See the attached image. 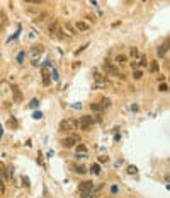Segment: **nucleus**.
<instances>
[{
  "label": "nucleus",
  "mask_w": 170,
  "mask_h": 198,
  "mask_svg": "<svg viewBox=\"0 0 170 198\" xmlns=\"http://www.w3.org/2000/svg\"><path fill=\"white\" fill-rule=\"evenodd\" d=\"M78 128V121L70 118V120H65V121L60 123V132H65V130H77Z\"/></svg>",
  "instance_id": "1"
},
{
  "label": "nucleus",
  "mask_w": 170,
  "mask_h": 198,
  "mask_svg": "<svg viewBox=\"0 0 170 198\" xmlns=\"http://www.w3.org/2000/svg\"><path fill=\"white\" fill-rule=\"evenodd\" d=\"M95 123V120L92 118V116H82L80 121H78V125H80L82 130H85V132H88L90 130V126Z\"/></svg>",
  "instance_id": "2"
},
{
  "label": "nucleus",
  "mask_w": 170,
  "mask_h": 198,
  "mask_svg": "<svg viewBox=\"0 0 170 198\" xmlns=\"http://www.w3.org/2000/svg\"><path fill=\"white\" fill-rule=\"evenodd\" d=\"M102 68H104V72H106V74H109V75H122V74H119L117 67H116V65H112V63H111L109 60H106V61H104Z\"/></svg>",
  "instance_id": "3"
},
{
  "label": "nucleus",
  "mask_w": 170,
  "mask_h": 198,
  "mask_svg": "<svg viewBox=\"0 0 170 198\" xmlns=\"http://www.w3.org/2000/svg\"><path fill=\"white\" fill-rule=\"evenodd\" d=\"M78 140H80V138H78V137H77V135H72V137H65V138L61 140V145H63L65 149H72V147H73L75 143H78Z\"/></svg>",
  "instance_id": "4"
},
{
  "label": "nucleus",
  "mask_w": 170,
  "mask_h": 198,
  "mask_svg": "<svg viewBox=\"0 0 170 198\" xmlns=\"http://www.w3.org/2000/svg\"><path fill=\"white\" fill-rule=\"evenodd\" d=\"M88 190H94V183L92 181H83V183H80V186H78V191H88Z\"/></svg>",
  "instance_id": "5"
},
{
  "label": "nucleus",
  "mask_w": 170,
  "mask_h": 198,
  "mask_svg": "<svg viewBox=\"0 0 170 198\" xmlns=\"http://www.w3.org/2000/svg\"><path fill=\"white\" fill-rule=\"evenodd\" d=\"M12 94H14V101L15 102H20L22 101V94H20V89L17 87V85H12Z\"/></svg>",
  "instance_id": "6"
},
{
  "label": "nucleus",
  "mask_w": 170,
  "mask_h": 198,
  "mask_svg": "<svg viewBox=\"0 0 170 198\" xmlns=\"http://www.w3.org/2000/svg\"><path fill=\"white\" fill-rule=\"evenodd\" d=\"M41 53H43V46H41V45L33 46V50H31V55H33V56H39Z\"/></svg>",
  "instance_id": "7"
},
{
  "label": "nucleus",
  "mask_w": 170,
  "mask_h": 198,
  "mask_svg": "<svg viewBox=\"0 0 170 198\" xmlns=\"http://www.w3.org/2000/svg\"><path fill=\"white\" fill-rule=\"evenodd\" d=\"M48 17H49V14H48V12H41L39 15H36V19H34V20H36V22H44Z\"/></svg>",
  "instance_id": "8"
},
{
  "label": "nucleus",
  "mask_w": 170,
  "mask_h": 198,
  "mask_svg": "<svg viewBox=\"0 0 170 198\" xmlns=\"http://www.w3.org/2000/svg\"><path fill=\"white\" fill-rule=\"evenodd\" d=\"M72 169H73L75 172H78V174H83V172H87L83 166H77V164H72Z\"/></svg>",
  "instance_id": "9"
},
{
  "label": "nucleus",
  "mask_w": 170,
  "mask_h": 198,
  "mask_svg": "<svg viewBox=\"0 0 170 198\" xmlns=\"http://www.w3.org/2000/svg\"><path fill=\"white\" fill-rule=\"evenodd\" d=\"M90 109L95 111V113H102V111H104V108H102L101 104H97V102H92V104H90Z\"/></svg>",
  "instance_id": "10"
},
{
  "label": "nucleus",
  "mask_w": 170,
  "mask_h": 198,
  "mask_svg": "<svg viewBox=\"0 0 170 198\" xmlns=\"http://www.w3.org/2000/svg\"><path fill=\"white\" fill-rule=\"evenodd\" d=\"M77 29H80V31H88V24H85V22H77Z\"/></svg>",
  "instance_id": "11"
},
{
  "label": "nucleus",
  "mask_w": 170,
  "mask_h": 198,
  "mask_svg": "<svg viewBox=\"0 0 170 198\" xmlns=\"http://www.w3.org/2000/svg\"><path fill=\"white\" fill-rule=\"evenodd\" d=\"M165 51H167V43H165V45H162V46L156 50V53L160 55V56H163V55H165Z\"/></svg>",
  "instance_id": "12"
},
{
  "label": "nucleus",
  "mask_w": 170,
  "mask_h": 198,
  "mask_svg": "<svg viewBox=\"0 0 170 198\" xmlns=\"http://www.w3.org/2000/svg\"><path fill=\"white\" fill-rule=\"evenodd\" d=\"M101 106H102V108H109V106H111V101H109L107 97H102V99H101Z\"/></svg>",
  "instance_id": "13"
},
{
  "label": "nucleus",
  "mask_w": 170,
  "mask_h": 198,
  "mask_svg": "<svg viewBox=\"0 0 170 198\" xmlns=\"http://www.w3.org/2000/svg\"><path fill=\"white\" fill-rule=\"evenodd\" d=\"M94 195V190H88V191H82V198H90Z\"/></svg>",
  "instance_id": "14"
},
{
  "label": "nucleus",
  "mask_w": 170,
  "mask_h": 198,
  "mask_svg": "<svg viewBox=\"0 0 170 198\" xmlns=\"http://www.w3.org/2000/svg\"><path fill=\"white\" fill-rule=\"evenodd\" d=\"M150 70L155 74V72H158V63L156 61H151V65H150Z\"/></svg>",
  "instance_id": "15"
},
{
  "label": "nucleus",
  "mask_w": 170,
  "mask_h": 198,
  "mask_svg": "<svg viewBox=\"0 0 170 198\" xmlns=\"http://www.w3.org/2000/svg\"><path fill=\"white\" fill-rule=\"evenodd\" d=\"M116 61H117V63H124V61H126V56H124V55H117V56H116Z\"/></svg>",
  "instance_id": "16"
},
{
  "label": "nucleus",
  "mask_w": 170,
  "mask_h": 198,
  "mask_svg": "<svg viewBox=\"0 0 170 198\" xmlns=\"http://www.w3.org/2000/svg\"><path fill=\"white\" fill-rule=\"evenodd\" d=\"M9 126H12V128H17V123H15V120H14V118H9Z\"/></svg>",
  "instance_id": "17"
},
{
  "label": "nucleus",
  "mask_w": 170,
  "mask_h": 198,
  "mask_svg": "<svg viewBox=\"0 0 170 198\" xmlns=\"http://www.w3.org/2000/svg\"><path fill=\"white\" fill-rule=\"evenodd\" d=\"M0 193H5V183H4L2 176H0Z\"/></svg>",
  "instance_id": "18"
},
{
  "label": "nucleus",
  "mask_w": 170,
  "mask_h": 198,
  "mask_svg": "<svg viewBox=\"0 0 170 198\" xmlns=\"http://www.w3.org/2000/svg\"><path fill=\"white\" fill-rule=\"evenodd\" d=\"M65 29H67V31H70V34H75V29H73L72 26H70L68 22H65Z\"/></svg>",
  "instance_id": "19"
},
{
  "label": "nucleus",
  "mask_w": 170,
  "mask_h": 198,
  "mask_svg": "<svg viewBox=\"0 0 170 198\" xmlns=\"http://www.w3.org/2000/svg\"><path fill=\"white\" fill-rule=\"evenodd\" d=\"M78 152H80V154H85V152H87V149H85L83 145H78V147H77V154H78Z\"/></svg>",
  "instance_id": "20"
},
{
  "label": "nucleus",
  "mask_w": 170,
  "mask_h": 198,
  "mask_svg": "<svg viewBox=\"0 0 170 198\" xmlns=\"http://www.w3.org/2000/svg\"><path fill=\"white\" fill-rule=\"evenodd\" d=\"M92 171H94V174H99V172H101V167H99V164H94V166H92Z\"/></svg>",
  "instance_id": "21"
},
{
  "label": "nucleus",
  "mask_w": 170,
  "mask_h": 198,
  "mask_svg": "<svg viewBox=\"0 0 170 198\" xmlns=\"http://www.w3.org/2000/svg\"><path fill=\"white\" fill-rule=\"evenodd\" d=\"M158 91H162V92H165V91H169V85H167V84H165V82H163L162 85H160V87H158Z\"/></svg>",
  "instance_id": "22"
},
{
  "label": "nucleus",
  "mask_w": 170,
  "mask_h": 198,
  "mask_svg": "<svg viewBox=\"0 0 170 198\" xmlns=\"http://www.w3.org/2000/svg\"><path fill=\"white\" fill-rule=\"evenodd\" d=\"M140 63H141V65H146V56H145V55L140 56Z\"/></svg>",
  "instance_id": "23"
},
{
  "label": "nucleus",
  "mask_w": 170,
  "mask_h": 198,
  "mask_svg": "<svg viewBox=\"0 0 170 198\" xmlns=\"http://www.w3.org/2000/svg\"><path fill=\"white\" fill-rule=\"evenodd\" d=\"M141 77H143V74L140 72V70H138V72H135V79H141Z\"/></svg>",
  "instance_id": "24"
},
{
  "label": "nucleus",
  "mask_w": 170,
  "mask_h": 198,
  "mask_svg": "<svg viewBox=\"0 0 170 198\" xmlns=\"http://www.w3.org/2000/svg\"><path fill=\"white\" fill-rule=\"evenodd\" d=\"M131 55H133V56H138V50H136V48H131Z\"/></svg>",
  "instance_id": "25"
},
{
  "label": "nucleus",
  "mask_w": 170,
  "mask_h": 198,
  "mask_svg": "<svg viewBox=\"0 0 170 198\" xmlns=\"http://www.w3.org/2000/svg\"><path fill=\"white\" fill-rule=\"evenodd\" d=\"M129 172H131V174H135V172H136V167H135V166H129Z\"/></svg>",
  "instance_id": "26"
},
{
  "label": "nucleus",
  "mask_w": 170,
  "mask_h": 198,
  "mask_svg": "<svg viewBox=\"0 0 170 198\" xmlns=\"http://www.w3.org/2000/svg\"><path fill=\"white\" fill-rule=\"evenodd\" d=\"M77 157L78 159H87V154H77Z\"/></svg>",
  "instance_id": "27"
}]
</instances>
